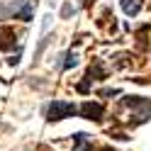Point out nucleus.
<instances>
[{
  "label": "nucleus",
  "mask_w": 151,
  "mask_h": 151,
  "mask_svg": "<svg viewBox=\"0 0 151 151\" xmlns=\"http://www.w3.org/2000/svg\"><path fill=\"white\" fill-rule=\"evenodd\" d=\"M102 98H112V95H119V90H100Z\"/></svg>",
  "instance_id": "9d476101"
},
{
  "label": "nucleus",
  "mask_w": 151,
  "mask_h": 151,
  "mask_svg": "<svg viewBox=\"0 0 151 151\" xmlns=\"http://www.w3.org/2000/svg\"><path fill=\"white\" fill-rule=\"evenodd\" d=\"M0 17L32 22L34 20V5L29 0H3V3H0Z\"/></svg>",
  "instance_id": "f03ea898"
},
{
  "label": "nucleus",
  "mask_w": 151,
  "mask_h": 151,
  "mask_svg": "<svg viewBox=\"0 0 151 151\" xmlns=\"http://www.w3.org/2000/svg\"><path fill=\"white\" fill-rule=\"evenodd\" d=\"M93 3H95V0H83V7H90Z\"/></svg>",
  "instance_id": "f8f14e48"
},
{
  "label": "nucleus",
  "mask_w": 151,
  "mask_h": 151,
  "mask_svg": "<svg viewBox=\"0 0 151 151\" xmlns=\"http://www.w3.org/2000/svg\"><path fill=\"white\" fill-rule=\"evenodd\" d=\"M119 107H124L132 112V127H139L144 122L151 119V98H144V95H124L119 100Z\"/></svg>",
  "instance_id": "f257e3e1"
},
{
  "label": "nucleus",
  "mask_w": 151,
  "mask_h": 151,
  "mask_svg": "<svg viewBox=\"0 0 151 151\" xmlns=\"http://www.w3.org/2000/svg\"><path fill=\"white\" fill-rule=\"evenodd\" d=\"M73 115H78V105L66 102V100H54L46 107V122H61V119L73 117Z\"/></svg>",
  "instance_id": "7ed1b4c3"
},
{
  "label": "nucleus",
  "mask_w": 151,
  "mask_h": 151,
  "mask_svg": "<svg viewBox=\"0 0 151 151\" xmlns=\"http://www.w3.org/2000/svg\"><path fill=\"white\" fill-rule=\"evenodd\" d=\"M61 59H63L61 61V71H71V68L78 66V54H76V51H66Z\"/></svg>",
  "instance_id": "1a4fd4ad"
},
{
  "label": "nucleus",
  "mask_w": 151,
  "mask_h": 151,
  "mask_svg": "<svg viewBox=\"0 0 151 151\" xmlns=\"http://www.w3.org/2000/svg\"><path fill=\"white\" fill-rule=\"evenodd\" d=\"M78 115L83 117V119H90V122H100L105 119V107L100 105V102H93V100H86L83 105L78 107Z\"/></svg>",
  "instance_id": "39448f33"
},
{
  "label": "nucleus",
  "mask_w": 151,
  "mask_h": 151,
  "mask_svg": "<svg viewBox=\"0 0 151 151\" xmlns=\"http://www.w3.org/2000/svg\"><path fill=\"white\" fill-rule=\"evenodd\" d=\"M61 15H63V17H68V15H71V5H68V3L63 5V10H61Z\"/></svg>",
  "instance_id": "9b49d317"
},
{
  "label": "nucleus",
  "mask_w": 151,
  "mask_h": 151,
  "mask_svg": "<svg viewBox=\"0 0 151 151\" xmlns=\"http://www.w3.org/2000/svg\"><path fill=\"white\" fill-rule=\"evenodd\" d=\"M141 7H144V0H122V10H124L127 17H134L141 12Z\"/></svg>",
  "instance_id": "6e6552de"
},
{
  "label": "nucleus",
  "mask_w": 151,
  "mask_h": 151,
  "mask_svg": "<svg viewBox=\"0 0 151 151\" xmlns=\"http://www.w3.org/2000/svg\"><path fill=\"white\" fill-rule=\"evenodd\" d=\"M105 78H107V68L102 66L100 59H93L90 68H88V73H86V78H83V83L76 86V90L86 95V93H90V83H93V81H105Z\"/></svg>",
  "instance_id": "20e7f679"
},
{
  "label": "nucleus",
  "mask_w": 151,
  "mask_h": 151,
  "mask_svg": "<svg viewBox=\"0 0 151 151\" xmlns=\"http://www.w3.org/2000/svg\"><path fill=\"white\" fill-rule=\"evenodd\" d=\"M73 151H98V149L93 146V141L86 132H76L73 134Z\"/></svg>",
  "instance_id": "0eeeda50"
},
{
  "label": "nucleus",
  "mask_w": 151,
  "mask_h": 151,
  "mask_svg": "<svg viewBox=\"0 0 151 151\" xmlns=\"http://www.w3.org/2000/svg\"><path fill=\"white\" fill-rule=\"evenodd\" d=\"M15 42H17L15 27H10V24H0V51H10V49H15Z\"/></svg>",
  "instance_id": "423d86ee"
}]
</instances>
